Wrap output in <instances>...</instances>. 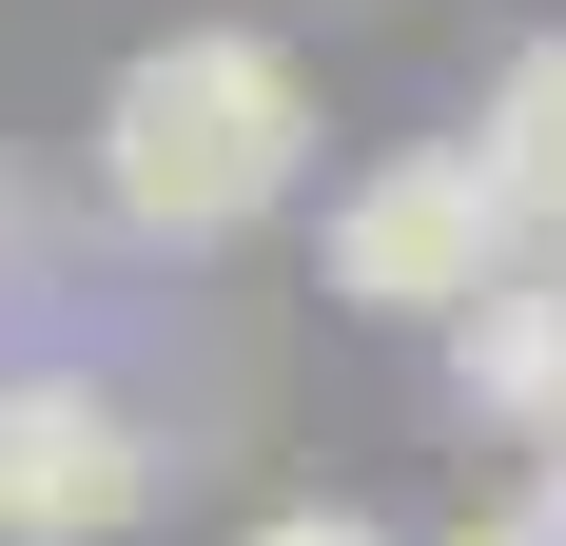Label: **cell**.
<instances>
[{"label": "cell", "mask_w": 566, "mask_h": 546, "mask_svg": "<svg viewBox=\"0 0 566 546\" xmlns=\"http://www.w3.org/2000/svg\"><path fill=\"white\" fill-rule=\"evenodd\" d=\"M313 176V59L274 20H176L98 78V216L137 254H216Z\"/></svg>", "instance_id": "cell-1"}, {"label": "cell", "mask_w": 566, "mask_h": 546, "mask_svg": "<svg viewBox=\"0 0 566 546\" xmlns=\"http://www.w3.org/2000/svg\"><path fill=\"white\" fill-rule=\"evenodd\" d=\"M509 273H527V216H509V176L469 157V137H391L333 196V293L391 313V332H469Z\"/></svg>", "instance_id": "cell-2"}, {"label": "cell", "mask_w": 566, "mask_h": 546, "mask_svg": "<svg viewBox=\"0 0 566 546\" xmlns=\"http://www.w3.org/2000/svg\"><path fill=\"white\" fill-rule=\"evenodd\" d=\"M157 507V410L78 351H20L0 371V546H117Z\"/></svg>", "instance_id": "cell-3"}, {"label": "cell", "mask_w": 566, "mask_h": 546, "mask_svg": "<svg viewBox=\"0 0 566 546\" xmlns=\"http://www.w3.org/2000/svg\"><path fill=\"white\" fill-rule=\"evenodd\" d=\"M450 410H469L489 449H527V469L566 449V254H527L509 293L450 332Z\"/></svg>", "instance_id": "cell-4"}, {"label": "cell", "mask_w": 566, "mask_h": 546, "mask_svg": "<svg viewBox=\"0 0 566 546\" xmlns=\"http://www.w3.org/2000/svg\"><path fill=\"white\" fill-rule=\"evenodd\" d=\"M469 157L509 176V216H527V254H566V20H547V40H509V59H489V117H469Z\"/></svg>", "instance_id": "cell-5"}, {"label": "cell", "mask_w": 566, "mask_h": 546, "mask_svg": "<svg viewBox=\"0 0 566 546\" xmlns=\"http://www.w3.org/2000/svg\"><path fill=\"white\" fill-rule=\"evenodd\" d=\"M234 546H391V527H371V507H254Z\"/></svg>", "instance_id": "cell-6"}, {"label": "cell", "mask_w": 566, "mask_h": 546, "mask_svg": "<svg viewBox=\"0 0 566 546\" xmlns=\"http://www.w3.org/2000/svg\"><path fill=\"white\" fill-rule=\"evenodd\" d=\"M430 546H547V527H527V507H469V527H430Z\"/></svg>", "instance_id": "cell-7"}, {"label": "cell", "mask_w": 566, "mask_h": 546, "mask_svg": "<svg viewBox=\"0 0 566 546\" xmlns=\"http://www.w3.org/2000/svg\"><path fill=\"white\" fill-rule=\"evenodd\" d=\"M527 527H547V546H566V449H547V469H527Z\"/></svg>", "instance_id": "cell-8"}, {"label": "cell", "mask_w": 566, "mask_h": 546, "mask_svg": "<svg viewBox=\"0 0 566 546\" xmlns=\"http://www.w3.org/2000/svg\"><path fill=\"white\" fill-rule=\"evenodd\" d=\"M0 254H20V196H0Z\"/></svg>", "instance_id": "cell-9"}]
</instances>
